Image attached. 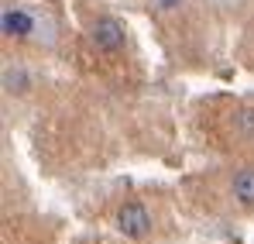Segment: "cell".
<instances>
[{
	"label": "cell",
	"instance_id": "obj_1",
	"mask_svg": "<svg viewBox=\"0 0 254 244\" xmlns=\"http://www.w3.org/2000/svg\"><path fill=\"white\" fill-rule=\"evenodd\" d=\"M117 227H121V234L124 238H134V241H141V238H148V231H151V213L144 210L141 203H124L117 210Z\"/></svg>",
	"mask_w": 254,
	"mask_h": 244
},
{
	"label": "cell",
	"instance_id": "obj_2",
	"mask_svg": "<svg viewBox=\"0 0 254 244\" xmlns=\"http://www.w3.org/2000/svg\"><path fill=\"white\" fill-rule=\"evenodd\" d=\"M89 38L100 52H121L124 48V24L117 17H100L93 28H89Z\"/></svg>",
	"mask_w": 254,
	"mask_h": 244
},
{
	"label": "cell",
	"instance_id": "obj_3",
	"mask_svg": "<svg viewBox=\"0 0 254 244\" xmlns=\"http://www.w3.org/2000/svg\"><path fill=\"white\" fill-rule=\"evenodd\" d=\"M0 28H3L7 38H28V35L35 31V17H31L28 10H21V7H3Z\"/></svg>",
	"mask_w": 254,
	"mask_h": 244
},
{
	"label": "cell",
	"instance_id": "obj_4",
	"mask_svg": "<svg viewBox=\"0 0 254 244\" xmlns=\"http://www.w3.org/2000/svg\"><path fill=\"white\" fill-rule=\"evenodd\" d=\"M234 196H237V203L254 206V168H241L234 175Z\"/></svg>",
	"mask_w": 254,
	"mask_h": 244
},
{
	"label": "cell",
	"instance_id": "obj_5",
	"mask_svg": "<svg viewBox=\"0 0 254 244\" xmlns=\"http://www.w3.org/2000/svg\"><path fill=\"white\" fill-rule=\"evenodd\" d=\"M234 134L244 141H254V107H241L234 114Z\"/></svg>",
	"mask_w": 254,
	"mask_h": 244
},
{
	"label": "cell",
	"instance_id": "obj_6",
	"mask_svg": "<svg viewBox=\"0 0 254 244\" xmlns=\"http://www.w3.org/2000/svg\"><path fill=\"white\" fill-rule=\"evenodd\" d=\"M3 86H7V93H24L28 89V76L21 69H3Z\"/></svg>",
	"mask_w": 254,
	"mask_h": 244
},
{
	"label": "cell",
	"instance_id": "obj_7",
	"mask_svg": "<svg viewBox=\"0 0 254 244\" xmlns=\"http://www.w3.org/2000/svg\"><path fill=\"white\" fill-rule=\"evenodd\" d=\"M158 3H162V7H175L179 0H158Z\"/></svg>",
	"mask_w": 254,
	"mask_h": 244
}]
</instances>
